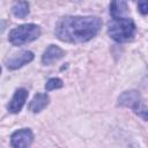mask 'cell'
I'll use <instances>...</instances> for the list:
<instances>
[{
    "instance_id": "obj_2",
    "label": "cell",
    "mask_w": 148,
    "mask_h": 148,
    "mask_svg": "<svg viewBox=\"0 0 148 148\" xmlns=\"http://www.w3.org/2000/svg\"><path fill=\"white\" fill-rule=\"evenodd\" d=\"M108 34L113 40L118 43L128 42L135 35V24L128 16L112 18V22H110L108 25Z\"/></svg>"
},
{
    "instance_id": "obj_10",
    "label": "cell",
    "mask_w": 148,
    "mask_h": 148,
    "mask_svg": "<svg viewBox=\"0 0 148 148\" xmlns=\"http://www.w3.org/2000/svg\"><path fill=\"white\" fill-rule=\"evenodd\" d=\"M127 13H128V8H127L125 0H111L110 15L112 16V18L126 17Z\"/></svg>"
},
{
    "instance_id": "obj_12",
    "label": "cell",
    "mask_w": 148,
    "mask_h": 148,
    "mask_svg": "<svg viewBox=\"0 0 148 148\" xmlns=\"http://www.w3.org/2000/svg\"><path fill=\"white\" fill-rule=\"evenodd\" d=\"M62 86H64L62 80H60V79H58V77H52V79H50V80L46 82L45 89H46L47 91H50V90L59 89V88H61Z\"/></svg>"
},
{
    "instance_id": "obj_7",
    "label": "cell",
    "mask_w": 148,
    "mask_h": 148,
    "mask_svg": "<svg viewBox=\"0 0 148 148\" xmlns=\"http://www.w3.org/2000/svg\"><path fill=\"white\" fill-rule=\"evenodd\" d=\"M34 58H35V56H34V53L31 51H23L18 56L9 59L6 62V66L9 69H17V68H20V67L29 64L30 61H32Z\"/></svg>"
},
{
    "instance_id": "obj_3",
    "label": "cell",
    "mask_w": 148,
    "mask_h": 148,
    "mask_svg": "<svg viewBox=\"0 0 148 148\" xmlns=\"http://www.w3.org/2000/svg\"><path fill=\"white\" fill-rule=\"evenodd\" d=\"M40 35V29L38 25L29 23V24H22L16 28H14L8 36L9 42L13 45L20 46L27 43H30L35 39H37Z\"/></svg>"
},
{
    "instance_id": "obj_1",
    "label": "cell",
    "mask_w": 148,
    "mask_h": 148,
    "mask_svg": "<svg viewBox=\"0 0 148 148\" xmlns=\"http://www.w3.org/2000/svg\"><path fill=\"white\" fill-rule=\"evenodd\" d=\"M102 27L97 16H65L56 25V36L66 43H84L94 38Z\"/></svg>"
},
{
    "instance_id": "obj_8",
    "label": "cell",
    "mask_w": 148,
    "mask_h": 148,
    "mask_svg": "<svg viewBox=\"0 0 148 148\" xmlns=\"http://www.w3.org/2000/svg\"><path fill=\"white\" fill-rule=\"evenodd\" d=\"M64 56H65V51L62 49H60L57 45H50L45 50V52L43 53L42 62L44 65H50V64H52V62L61 59Z\"/></svg>"
},
{
    "instance_id": "obj_13",
    "label": "cell",
    "mask_w": 148,
    "mask_h": 148,
    "mask_svg": "<svg viewBox=\"0 0 148 148\" xmlns=\"http://www.w3.org/2000/svg\"><path fill=\"white\" fill-rule=\"evenodd\" d=\"M138 9L141 14L148 15V0H139Z\"/></svg>"
},
{
    "instance_id": "obj_9",
    "label": "cell",
    "mask_w": 148,
    "mask_h": 148,
    "mask_svg": "<svg viewBox=\"0 0 148 148\" xmlns=\"http://www.w3.org/2000/svg\"><path fill=\"white\" fill-rule=\"evenodd\" d=\"M50 102V97L47 94H43V92H38L34 96L32 101L30 102L29 104V109L30 111H32L34 113H37V112H40L42 110H44L47 104Z\"/></svg>"
},
{
    "instance_id": "obj_11",
    "label": "cell",
    "mask_w": 148,
    "mask_h": 148,
    "mask_svg": "<svg viewBox=\"0 0 148 148\" xmlns=\"http://www.w3.org/2000/svg\"><path fill=\"white\" fill-rule=\"evenodd\" d=\"M12 13L18 18H25L29 14V3L24 0H16L12 6Z\"/></svg>"
},
{
    "instance_id": "obj_4",
    "label": "cell",
    "mask_w": 148,
    "mask_h": 148,
    "mask_svg": "<svg viewBox=\"0 0 148 148\" xmlns=\"http://www.w3.org/2000/svg\"><path fill=\"white\" fill-rule=\"evenodd\" d=\"M119 104L131 108L138 116H140L143 120H148V108L142 103L140 94L135 90H130L123 92L119 98Z\"/></svg>"
},
{
    "instance_id": "obj_6",
    "label": "cell",
    "mask_w": 148,
    "mask_h": 148,
    "mask_svg": "<svg viewBox=\"0 0 148 148\" xmlns=\"http://www.w3.org/2000/svg\"><path fill=\"white\" fill-rule=\"evenodd\" d=\"M27 97H28V91L24 88H18L8 104V111L12 113L20 112L27 101Z\"/></svg>"
},
{
    "instance_id": "obj_5",
    "label": "cell",
    "mask_w": 148,
    "mask_h": 148,
    "mask_svg": "<svg viewBox=\"0 0 148 148\" xmlns=\"http://www.w3.org/2000/svg\"><path fill=\"white\" fill-rule=\"evenodd\" d=\"M34 134L29 128H22L14 132L10 136V146L16 148L29 147L32 143Z\"/></svg>"
}]
</instances>
